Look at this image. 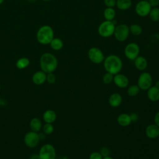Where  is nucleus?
I'll use <instances>...</instances> for the list:
<instances>
[{"mask_svg":"<svg viewBox=\"0 0 159 159\" xmlns=\"http://www.w3.org/2000/svg\"><path fill=\"white\" fill-rule=\"evenodd\" d=\"M102 156L99 153V152H93L89 157V159H102Z\"/></svg>","mask_w":159,"mask_h":159,"instance_id":"2f4dec72","label":"nucleus"},{"mask_svg":"<svg viewBox=\"0 0 159 159\" xmlns=\"http://www.w3.org/2000/svg\"><path fill=\"white\" fill-rule=\"evenodd\" d=\"M0 91H1V84H0Z\"/></svg>","mask_w":159,"mask_h":159,"instance_id":"37998d69","label":"nucleus"},{"mask_svg":"<svg viewBox=\"0 0 159 159\" xmlns=\"http://www.w3.org/2000/svg\"><path fill=\"white\" fill-rule=\"evenodd\" d=\"M42 1H49L50 0H42Z\"/></svg>","mask_w":159,"mask_h":159,"instance_id":"79ce46f5","label":"nucleus"},{"mask_svg":"<svg viewBox=\"0 0 159 159\" xmlns=\"http://www.w3.org/2000/svg\"><path fill=\"white\" fill-rule=\"evenodd\" d=\"M124 52L127 58L134 61L139 55L140 47L137 43L131 42L125 46Z\"/></svg>","mask_w":159,"mask_h":159,"instance_id":"1a4fd4ad","label":"nucleus"},{"mask_svg":"<svg viewBox=\"0 0 159 159\" xmlns=\"http://www.w3.org/2000/svg\"><path fill=\"white\" fill-rule=\"evenodd\" d=\"M50 47L54 50H60L63 47V42L60 38H53L49 43Z\"/></svg>","mask_w":159,"mask_h":159,"instance_id":"5701e85b","label":"nucleus"},{"mask_svg":"<svg viewBox=\"0 0 159 159\" xmlns=\"http://www.w3.org/2000/svg\"><path fill=\"white\" fill-rule=\"evenodd\" d=\"M103 66L106 72L114 75L120 72L123 66V63L120 58L117 55H109L105 57L103 61Z\"/></svg>","mask_w":159,"mask_h":159,"instance_id":"f257e3e1","label":"nucleus"},{"mask_svg":"<svg viewBox=\"0 0 159 159\" xmlns=\"http://www.w3.org/2000/svg\"><path fill=\"white\" fill-rule=\"evenodd\" d=\"M43 119L45 123L53 124L57 119V114L53 110L48 109L43 112Z\"/></svg>","mask_w":159,"mask_h":159,"instance_id":"6ab92c4d","label":"nucleus"},{"mask_svg":"<svg viewBox=\"0 0 159 159\" xmlns=\"http://www.w3.org/2000/svg\"><path fill=\"white\" fill-rule=\"evenodd\" d=\"M30 64V60L28 58L26 57H22L19 58L16 63V66L19 70H23L27 68Z\"/></svg>","mask_w":159,"mask_h":159,"instance_id":"b1692460","label":"nucleus"},{"mask_svg":"<svg viewBox=\"0 0 159 159\" xmlns=\"http://www.w3.org/2000/svg\"><path fill=\"white\" fill-rule=\"evenodd\" d=\"M106 7H114L116 4V0H104Z\"/></svg>","mask_w":159,"mask_h":159,"instance_id":"473e14b6","label":"nucleus"},{"mask_svg":"<svg viewBox=\"0 0 159 159\" xmlns=\"http://www.w3.org/2000/svg\"><path fill=\"white\" fill-rule=\"evenodd\" d=\"M46 81L49 83V84H53L55 83L56 81V76L53 73H50L47 74V79Z\"/></svg>","mask_w":159,"mask_h":159,"instance_id":"c756f323","label":"nucleus"},{"mask_svg":"<svg viewBox=\"0 0 159 159\" xmlns=\"http://www.w3.org/2000/svg\"><path fill=\"white\" fill-rule=\"evenodd\" d=\"M103 16L106 20L112 21L116 17V11L113 7H106L104 11Z\"/></svg>","mask_w":159,"mask_h":159,"instance_id":"4be33fe9","label":"nucleus"},{"mask_svg":"<svg viewBox=\"0 0 159 159\" xmlns=\"http://www.w3.org/2000/svg\"><path fill=\"white\" fill-rule=\"evenodd\" d=\"M116 24L114 20L112 21L104 20L101 22L98 29V34L104 38H108L114 34Z\"/></svg>","mask_w":159,"mask_h":159,"instance_id":"20e7f679","label":"nucleus"},{"mask_svg":"<svg viewBox=\"0 0 159 159\" xmlns=\"http://www.w3.org/2000/svg\"><path fill=\"white\" fill-rule=\"evenodd\" d=\"M145 133L148 138L151 139H155L158 137L159 127L155 124H149L147 126Z\"/></svg>","mask_w":159,"mask_h":159,"instance_id":"ddd939ff","label":"nucleus"},{"mask_svg":"<svg viewBox=\"0 0 159 159\" xmlns=\"http://www.w3.org/2000/svg\"><path fill=\"white\" fill-rule=\"evenodd\" d=\"M108 102L112 107H117L120 106L122 102V97L120 94L114 93L109 97Z\"/></svg>","mask_w":159,"mask_h":159,"instance_id":"4468645a","label":"nucleus"},{"mask_svg":"<svg viewBox=\"0 0 159 159\" xmlns=\"http://www.w3.org/2000/svg\"><path fill=\"white\" fill-rule=\"evenodd\" d=\"M88 56L89 60L94 64L101 63L105 58L102 50L96 47H93L89 49L88 52Z\"/></svg>","mask_w":159,"mask_h":159,"instance_id":"0eeeda50","label":"nucleus"},{"mask_svg":"<svg viewBox=\"0 0 159 159\" xmlns=\"http://www.w3.org/2000/svg\"><path fill=\"white\" fill-rule=\"evenodd\" d=\"M152 7L148 1L141 0L137 3L135 7V12L140 17H145L148 16V14Z\"/></svg>","mask_w":159,"mask_h":159,"instance_id":"9b49d317","label":"nucleus"},{"mask_svg":"<svg viewBox=\"0 0 159 159\" xmlns=\"http://www.w3.org/2000/svg\"><path fill=\"white\" fill-rule=\"evenodd\" d=\"M148 16L150 19L153 22L159 21V8L158 7H152Z\"/></svg>","mask_w":159,"mask_h":159,"instance_id":"a878e982","label":"nucleus"},{"mask_svg":"<svg viewBox=\"0 0 159 159\" xmlns=\"http://www.w3.org/2000/svg\"><path fill=\"white\" fill-rule=\"evenodd\" d=\"M99 153L101 154L102 157H108L110 155V150L106 147H102L99 150Z\"/></svg>","mask_w":159,"mask_h":159,"instance_id":"7c9ffc66","label":"nucleus"},{"mask_svg":"<svg viewBox=\"0 0 159 159\" xmlns=\"http://www.w3.org/2000/svg\"><path fill=\"white\" fill-rule=\"evenodd\" d=\"M132 4V0H116V6L121 11H126L130 8Z\"/></svg>","mask_w":159,"mask_h":159,"instance_id":"aec40b11","label":"nucleus"},{"mask_svg":"<svg viewBox=\"0 0 159 159\" xmlns=\"http://www.w3.org/2000/svg\"><path fill=\"white\" fill-rule=\"evenodd\" d=\"M140 91V89L137 86V84H132L128 86L127 89V93L130 97H135L139 94Z\"/></svg>","mask_w":159,"mask_h":159,"instance_id":"393cba45","label":"nucleus"},{"mask_svg":"<svg viewBox=\"0 0 159 159\" xmlns=\"http://www.w3.org/2000/svg\"><path fill=\"white\" fill-rule=\"evenodd\" d=\"M153 78L150 73L148 72H142L139 75L137 80V86L140 90L147 91L149 88L152 86Z\"/></svg>","mask_w":159,"mask_h":159,"instance_id":"423d86ee","label":"nucleus"},{"mask_svg":"<svg viewBox=\"0 0 159 159\" xmlns=\"http://www.w3.org/2000/svg\"><path fill=\"white\" fill-rule=\"evenodd\" d=\"M42 130H43V132L45 134L50 135L53 133L54 130V127L52 124L45 123V124L42 127Z\"/></svg>","mask_w":159,"mask_h":159,"instance_id":"c85d7f7f","label":"nucleus"},{"mask_svg":"<svg viewBox=\"0 0 159 159\" xmlns=\"http://www.w3.org/2000/svg\"><path fill=\"white\" fill-rule=\"evenodd\" d=\"M154 124H156L159 127V111H158L154 116L153 118Z\"/></svg>","mask_w":159,"mask_h":159,"instance_id":"c9c22d12","label":"nucleus"},{"mask_svg":"<svg viewBox=\"0 0 159 159\" xmlns=\"http://www.w3.org/2000/svg\"><path fill=\"white\" fill-rule=\"evenodd\" d=\"M30 159H40L39 155H33L32 156L30 157Z\"/></svg>","mask_w":159,"mask_h":159,"instance_id":"e433bc0d","label":"nucleus"},{"mask_svg":"<svg viewBox=\"0 0 159 159\" xmlns=\"http://www.w3.org/2000/svg\"><path fill=\"white\" fill-rule=\"evenodd\" d=\"M39 134L38 132L34 131L28 132L25 134L24 137V143L29 148H35L39 144Z\"/></svg>","mask_w":159,"mask_h":159,"instance_id":"9d476101","label":"nucleus"},{"mask_svg":"<svg viewBox=\"0 0 159 159\" xmlns=\"http://www.w3.org/2000/svg\"><path fill=\"white\" fill-rule=\"evenodd\" d=\"M47 73H45L42 70L37 71L32 75V81L34 84L37 85H41L46 81Z\"/></svg>","mask_w":159,"mask_h":159,"instance_id":"2eb2a0df","label":"nucleus"},{"mask_svg":"<svg viewBox=\"0 0 159 159\" xmlns=\"http://www.w3.org/2000/svg\"><path fill=\"white\" fill-rule=\"evenodd\" d=\"M148 2L151 7H156L159 5V0H148Z\"/></svg>","mask_w":159,"mask_h":159,"instance_id":"72a5a7b5","label":"nucleus"},{"mask_svg":"<svg viewBox=\"0 0 159 159\" xmlns=\"http://www.w3.org/2000/svg\"><path fill=\"white\" fill-rule=\"evenodd\" d=\"M30 127L32 131L39 132L42 127V122L39 118L34 117L30 122Z\"/></svg>","mask_w":159,"mask_h":159,"instance_id":"412c9836","label":"nucleus"},{"mask_svg":"<svg viewBox=\"0 0 159 159\" xmlns=\"http://www.w3.org/2000/svg\"><path fill=\"white\" fill-rule=\"evenodd\" d=\"M36 38L40 44H49L54 38V31L50 25H43L38 29Z\"/></svg>","mask_w":159,"mask_h":159,"instance_id":"7ed1b4c3","label":"nucleus"},{"mask_svg":"<svg viewBox=\"0 0 159 159\" xmlns=\"http://www.w3.org/2000/svg\"><path fill=\"white\" fill-rule=\"evenodd\" d=\"M39 157L40 159H55L56 151L55 147L50 143L44 144L39 150Z\"/></svg>","mask_w":159,"mask_h":159,"instance_id":"6e6552de","label":"nucleus"},{"mask_svg":"<svg viewBox=\"0 0 159 159\" xmlns=\"http://www.w3.org/2000/svg\"><path fill=\"white\" fill-rule=\"evenodd\" d=\"M102 159H114V158H112V157H110V156H108V157H103V158H102Z\"/></svg>","mask_w":159,"mask_h":159,"instance_id":"58836bf2","label":"nucleus"},{"mask_svg":"<svg viewBox=\"0 0 159 159\" xmlns=\"http://www.w3.org/2000/svg\"><path fill=\"white\" fill-rule=\"evenodd\" d=\"M28 1H29V2H35V1H36L37 0H27Z\"/></svg>","mask_w":159,"mask_h":159,"instance_id":"ea45409f","label":"nucleus"},{"mask_svg":"<svg viewBox=\"0 0 159 159\" xmlns=\"http://www.w3.org/2000/svg\"><path fill=\"white\" fill-rule=\"evenodd\" d=\"M158 137H159V135H158Z\"/></svg>","mask_w":159,"mask_h":159,"instance_id":"a18cd8bd","label":"nucleus"},{"mask_svg":"<svg viewBox=\"0 0 159 159\" xmlns=\"http://www.w3.org/2000/svg\"><path fill=\"white\" fill-rule=\"evenodd\" d=\"M147 91V95L150 101L157 102L159 100V88L155 86H152Z\"/></svg>","mask_w":159,"mask_h":159,"instance_id":"dca6fc26","label":"nucleus"},{"mask_svg":"<svg viewBox=\"0 0 159 159\" xmlns=\"http://www.w3.org/2000/svg\"><path fill=\"white\" fill-rule=\"evenodd\" d=\"M113 79H114V75L109 72L105 73L102 78V82L106 84H111L112 82H113Z\"/></svg>","mask_w":159,"mask_h":159,"instance_id":"cd10ccee","label":"nucleus"},{"mask_svg":"<svg viewBox=\"0 0 159 159\" xmlns=\"http://www.w3.org/2000/svg\"><path fill=\"white\" fill-rule=\"evenodd\" d=\"M155 86H157V88H159V80H158V81H157L155 82Z\"/></svg>","mask_w":159,"mask_h":159,"instance_id":"4c0bfd02","label":"nucleus"},{"mask_svg":"<svg viewBox=\"0 0 159 159\" xmlns=\"http://www.w3.org/2000/svg\"><path fill=\"white\" fill-rule=\"evenodd\" d=\"M113 83L117 87L124 89L128 87L129 84V80L126 75L119 73L114 75Z\"/></svg>","mask_w":159,"mask_h":159,"instance_id":"f8f14e48","label":"nucleus"},{"mask_svg":"<svg viewBox=\"0 0 159 159\" xmlns=\"http://www.w3.org/2000/svg\"><path fill=\"white\" fill-rule=\"evenodd\" d=\"M145 1H148V0H145Z\"/></svg>","mask_w":159,"mask_h":159,"instance_id":"c03bdc74","label":"nucleus"},{"mask_svg":"<svg viewBox=\"0 0 159 159\" xmlns=\"http://www.w3.org/2000/svg\"><path fill=\"white\" fill-rule=\"evenodd\" d=\"M134 61L135 67L140 71H143L147 68V66H148L147 60L143 56L139 55L134 60Z\"/></svg>","mask_w":159,"mask_h":159,"instance_id":"f3484780","label":"nucleus"},{"mask_svg":"<svg viewBox=\"0 0 159 159\" xmlns=\"http://www.w3.org/2000/svg\"><path fill=\"white\" fill-rule=\"evenodd\" d=\"M40 66L42 70L45 73H53L58 66L57 58L51 53H44L40 58Z\"/></svg>","mask_w":159,"mask_h":159,"instance_id":"f03ea898","label":"nucleus"},{"mask_svg":"<svg viewBox=\"0 0 159 159\" xmlns=\"http://www.w3.org/2000/svg\"><path fill=\"white\" fill-rule=\"evenodd\" d=\"M129 31L134 36H139L142 33V28L140 25L134 24L129 27Z\"/></svg>","mask_w":159,"mask_h":159,"instance_id":"bb28decb","label":"nucleus"},{"mask_svg":"<svg viewBox=\"0 0 159 159\" xmlns=\"http://www.w3.org/2000/svg\"><path fill=\"white\" fill-rule=\"evenodd\" d=\"M130 115V119H131V120H132V122H136L138 119H139V116L137 113L135 112H132L131 114H129Z\"/></svg>","mask_w":159,"mask_h":159,"instance_id":"f704fd0d","label":"nucleus"},{"mask_svg":"<svg viewBox=\"0 0 159 159\" xmlns=\"http://www.w3.org/2000/svg\"><path fill=\"white\" fill-rule=\"evenodd\" d=\"M118 124L122 127H127L132 123L130 115L127 113H122L117 117Z\"/></svg>","mask_w":159,"mask_h":159,"instance_id":"a211bd4d","label":"nucleus"},{"mask_svg":"<svg viewBox=\"0 0 159 159\" xmlns=\"http://www.w3.org/2000/svg\"><path fill=\"white\" fill-rule=\"evenodd\" d=\"M4 0H0V5H1V4H2V2H4Z\"/></svg>","mask_w":159,"mask_h":159,"instance_id":"a19ab883","label":"nucleus"},{"mask_svg":"<svg viewBox=\"0 0 159 159\" xmlns=\"http://www.w3.org/2000/svg\"><path fill=\"white\" fill-rule=\"evenodd\" d=\"M129 34V27L125 24H120L116 26L113 35L117 41L124 42L128 38Z\"/></svg>","mask_w":159,"mask_h":159,"instance_id":"39448f33","label":"nucleus"}]
</instances>
